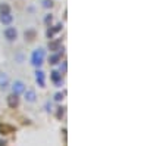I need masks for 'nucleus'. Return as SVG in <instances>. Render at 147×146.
Segmentation results:
<instances>
[{
    "label": "nucleus",
    "mask_w": 147,
    "mask_h": 146,
    "mask_svg": "<svg viewBox=\"0 0 147 146\" xmlns=\"http://www.w3.org/2000/svg\"><path fill=\"white\" fill-rule=\"evenodd\" d=\"M0 14H10V6L7 3H0Z\"/></svg>",
    "instance_id": "12"
},
{
    "label": "nucleus",
    "mask_w": 147,
    "mask_h": 146,
    "mask_svg": "<svg viewBox=\"0 0 147 146\" xmlns=\"http://www.w3.org/2000/svg\"><path fill=\"white\" fill-rule=\"evenodd\" d=\"M52 80L57 84V86H59V84L60 83H62V72H59V71H53L52 72Z\"/></svg>",
    "instance_id": "11"
},
{
    "label": "nucleus",
    "mask_w": 147,
    "mask_h": 146,
    "mask_svg": "<svg viewBox=\"0 0 147 146\" xmlns=\"http://www.w3.org/2000/svg\"><path fill=\"white\" fill-rule=\"evenodd\" d=\"M7 105H9V108H18V105H19V97H18V94H15V93L9 94V96H7Z\"/></svg>",
    "instance_id": "5"
},
{
    "label": "nucleus",
    "mask_w": 147,
    "mask_h": 146,
    "mask_svg": "<svg viewBox=\"0 0 147 146\" xmlns=\"http://www.w3.org/2000/svg\"><path fill=\"white\" fill-rule=\"evenodd\" d=\"M46 34H47V37H49V39H52V37H53V34H55V33H53V31H52V30H50V28H49V30H47V33H46Z\"/></svg>",
    "instance_id": "19"
},
{
    "label": "nucleus",
    "mask_w": 147,
    "mask_h": 146,
    "mask_svg": "<svg viewBox=\"0 0 147 146\" xmlns=\"http://www.w3.org/2000/svg\"><path fill=\"white\" fill-rule=\"evenodd\" d=\"M44 56H46V52H44V49H35V50L32 52L31 55V64L35 67V68H40L44 62Z\"/></svg>",
    "instance_id": "1"
},
{
    "label": "nucleus",
    "mask_w": 147,
    "mask_h": 146,
    "mask_svg": "<svg viewBox=\"0 0 147 146\" xmlns=\"http://www.w3.org/2000/svg\"><path fill=\"white\" fill-rule=\"evenodd\" d=\"M44 72L41 69H37L35 71V80H37V84H38L40 87H46V80H44Z\"/></svg>",
    "instance_id": "6"
},
{
    "label": "nucleus",
    "mask_w": 147,
    "mask_h": 146,
    "mask_svg": "<svg viewBox=\"0 0 147 146\" xmlns=\"http://www.w3.org/2000/svg\"><path fill=\"white\" fill-rule=\"evenodd\" d=\"M49 50H50V52H57V50H62V49H60V41H59V40L49 41Z\"/></svg>",
    "instance_id": "10"
},
{
    "label": "nucleus",
    "mask_w": 147,
    "mask_h": 146,
    "mask_svg": "<svg viewBox=\"0 0 147 146\" xmlns=\"http://www.w3.org/2000/svg\"><path fill=\"white\" fill-rule=\"evenodd\" d=\"M3 34H5V39H6L7 41H15V40L18 39V31H16V28H13V27H7V28L3 31Z\"/></svg>",
    "instance_id": "3"
},
{
    "label": "nucleus",
    "mask_w": 147,
    "mask_h": 146,
    "mask_svg": "<svg viewBox=\"0 0 147 146\" xmlns=\"http://www.w3.org/2000/svg\"><path fill=\"white\" fill-rule=\"evenodd\" d=\"M7 87H9V77H7V74L0 72V89L6 90Z\"/></svg>",
    "instance_id": "7"
},
{
    "label": "nucleus",
    "mask_w": 147,
    "mask_h": 146,
    "mask_svg": "<svg viewBox=\"0 0 147 146\" xmlns=\"http://www.w3.org/2000/svg\"><path fill=\"white\" fill-rule=\"evenodd\" d=\"M62 99H63V93H60V92H59V93L55 94V101H56V102H60Z\"/></svg>",
    "instance_id": "18"
},
{
    "label": "nucleus",
    "mask_w": 147,
    "mask_h": 146,
    "mask_svg": "<svg viewBox=\"0 0 147 146\" xmlns=\"http://www.w3.org/2000/svg\"><path fill=\"white\" fill-rule=\"evenodd\" d=\"M60 58H62V52H56V53L50 55V58H49V64H50V65H56V64H59Z\"/></svg>",
    "instance_id": "9"
},
{
    "label": "nucleus",
    "mask_w": 147,
    "mask_h": 146,
    "mask_svg": "<svg viewBox=\"0 0 147 146\" xmlns=\"http://www.w3.org/2000/svg\"><path fill=\"white\" fill-rule=\"evenodd\" d=\"M53 6V0H43V7L49 9V7H52Z\"/></svg>",
    "instance_id": "13"
},
{
    "label": "nucleus",
    "mask_w": 147,
    "mask_h": 146,
    "mask_svg": "<svg viewBox=\"0 0 147 146\" xmlns=\"http://www.w3.org/2000/svg\"><path fill=\"white\" fill-rule=\"evenodd\" d=\"M46 111H47V112H50V111H52V103H50V102H47V103H46Z\"/></svg>",
    "instance_id": "20"
},
{
    "label": "nucleus",
    "mask_w": 147,
    "mask_h": 146,
    "mask_svg": "<svg viewBox=\"0 0 147 146\" xmlns=\"http://www.w3.org/2000/svg\"><path fill=\"white\" fill-rule=\"evenodd\" d=\"M52 21H53V16H52L50 14L44 16V24H46V25H50V24H52Z\"/></svg>",
    "instance_id": "14"
},
{
    "label": "nucleus",
    "mask_w": 147,
    "mask_h": 146,
    "mask_svg": "<svg viewBox=\"0 0 147 146\" xmlns=\"http://www.w3.org/2000/svg\"><path fill=\"white\" fill-rule=\"evenodd\" d=\"M63 114H65V108L59 106V108H57V114H56V117H57V118H62Z\"/></svg>",
    "instance_id": "16"
},
{
    "label": "nucleus",
    "mask_w": 147,
    "mask_h": 146,
    "mask_svg": "<svg viewBox=\"0 0 147 146\" xmlns=\"http://www.w3.org/2000/svg\"><path fill=\"white\" fill-rule=\"evenodd\" d=\"M10 87H12V93L19 96V94H22L24 92H25V83H24L22 80H15Z\"/></svg>",
    "instance_id": "2"
},
{
    "label": "nucleus",
    "mask_w": 147,
    "mask_h": 146,
    "mask_svg": "<svg viewBox=\"0 0 147 146\" xmlns=\"http://www.w3.org/2000/svg\"><path fill=\"white\" fill-rule=\"evenodd\" d=\"M22 94H24V99H25L27 103H34L37 101V93L32 89H28V90L25 89V92H24Z\"/></svg>",
    "instance_id": "4"
},
{
    "label": "nucleus",
    "mask_w": 147,
    "mask_h": 146,
    "mask_svg": "<svg viewBox=\"0 0 147 146\" xmlns=\"http://www.w3.org/2000/svg\"><path fill=\"white\" fill-rule=\"evenodd\" d=\"M0 131H5V133H2V134H7V131H12V128L5 124V126H0Z\"/></svg>",
    "instance_id": "17"
},
{
    "label": "nucleus",
    "mask_w": 147,
    "mask_h": 146,
    "mask_svg": "<svg viewBox=\"0 0 147 146\" xmlns=\"http://www.w3.org/2000/svg\"><path fill=\"white\" fill-rule=\"evenodd\" d=\"M34 35H35L34 31H25V39H28V40H34Z\"/></svg>",
    "instance_id": "15"
},
{
    "label": "nucleus",
    "mask_w": 147,
    "mask_h": 146,
    "mask_svg": "<svg viewBox=\"0 0 147 146\" xmlns=\"http://www.w3.org/2000/svg\"><path fill=\"white\" fill-rule=\"evenodd\" d=\"M12 21H13V16L10 14H0V22H2L3 25H10Z\"/></svg>",
    "instance_id": "8"
},
{
    "label": "nucleus",
    "mask_w": 147,
    "mask_h": 146,
    "mask_svg": "<svg viewBox=\"0 0 147 146\" xmlns=\"http://www.w3.org/2000/svg\"><path fill=\"white\" fill-rule=\"evenodd\" d=\"M66 71V62H63L62 65H60V71L59 72H65Z\"/></svg>",
    "instance_id": "21"
}]
</instances>
